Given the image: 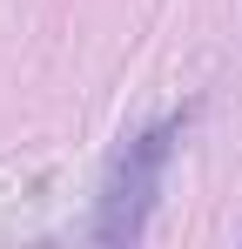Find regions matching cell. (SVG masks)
<instances>
[{
	"mask_svg": "<svg viewBox=\"0 0 242 249\" xmlns=\"http://www.w3.org/2000/svg\"><path fill=\"white\" fill-rule=\"evenodd\" d=\"M168 148H175V122L141 128L135 142H121L115 162H108V182H101V209H94V243H141L148 229V209L161 196V168H168Z\"/></svg>",
	"mask_w": 242,
	"mask_h": 249,
	"instance_id": "cell-1",
	"label": "cell"
}]
</instances>
